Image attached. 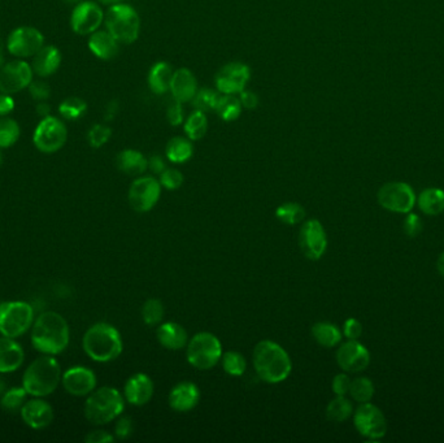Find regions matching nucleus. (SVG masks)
Segmentation results:
<instances>
[{
	"label": "nucleus",
	"instance_id": "1",
	"mask_svg": "<svg viewBox=\"0 0 444 443\" xmlns=\"http://www.w3.org/2000/svg\"><path fill=\"white\" fill-rule=\"evenodd\" d=\"M70 338L67 320L63 316L46 311L38 316L31 328V345L45 355H59L63 353Z\"/></svg>",
	"mask_w": 444,
	"mask_h": 443
},
{
	"label": "nucleus",
	"instance_id": "2",
	"mask_svg": "<svg viewBox=\"0 0 444 443\" xmlns=\"http://www.w3.org/2000/svg\"><path fill=\"white\" fill-rule=\"evenodd\" d=\"M252 361L260 380L272 385L287 380L292 370V363L287 351L281 345L269 339L261 341L255 346Z\"/></svg>",
	"mask_w": 444,
	"mask_h": 443
},
{
	"label": "nucleus",
	"instance_id": "3",
	"mask_svg": "<svg viewBox=\"0 0 444 443\" xmlns=\"http://www.w3.org/2000/svg\"><path fill=\"white\" fill-rule=\"evenodd\" d=\"M82 347L90 359L97 363H110L119 358L124 343L120 331L108 323H97L85 333Z\"/></svg>",
	"mask_w": 444,
	"mask_h": 443
},
{
	"label": "nucleus",
	"instance_id": "4",
	"mask_svg": "<svg viewBox=\"0 0 444 443\" xmlns=\"http://www.w3.org/2000/svg\"><path fill=\"white\" fill-rule=\"evenodd\" d=\"M61 377L59 361L53 355H45L37 358L25 370L23 389L31 397L43 398L58 389Z\"/></svg>",
	"mask_w": 444,
	"mask_h": 443
},
{
	"label": "nucleus",
	"instance_id": "5",
	"mask_svg": "<svg viewBox=\"0 0 444 443\" xmlns=\"http://www.w3.org/2000/svg\"><path fill=\"white\" fill-rule=\"evenodd\" d=\"M125 410V398L117 389L103 386L89 394L85 402V417L94 425H105L119 419Z\"/></svg>",
	"mask_w": 444,
	"mask_h": 443
},
{
	"label": "nucleus",
	"instance_id": "6",
	"mask_svg": "<svg viewBox=\"0 0 444 443\" xmlns=\"http://www.w3.org/2000/svg\"><path fill=\"white\" fill-rule=\"evenodd\" d=\"M107 31L122 45H132L141 33V17L132 6L120 3L111 6L104 17Z\"/></svg>",
	"mask_w": 444,
	"mask_h": 443
},
{
	"label": "nucleus",
	"instance_id": "7",
	"mask_svg": "<svg viewBox=\"0 0 444 443\" xmlns=\"http://www.w3.org/2000/svg\"><path fill=\"white\" fill-rule=\"evenodd\" d=\"M220 339L209 331H200L189 339L186 346V359L194 368L208 370L216 367L222 358Z\"/></svg>",
	"mask_w": 444,
	"mask_h": 443
},
{
	"label": "nucleus",
	"instance_id": "8",
	"mask_svg": "<svg viewBox=\"0 0 444 443\" xmlns=\"http://www.w3.org/2000/svg\"><path fill=\"white\" fill-rule=\"evenodd\" d=\"M34 323V311L26 301H4L0 304V333L3 337H21Z\"/></svg>",
	"mask_w": 444,
	"mask_h": 443
},
{
	"label": "nucleus",
	"instance_id": "9",
	"mask_svg": "<svg viewBox=\"0 0 444 443\" xmlns=\"http://www.w3.org/2000/svg\"><path fill=\"white\" fill-rule=\"evenodd\" d=\"M68 129L65 124L55 116L41 119L34 130L33 142L37 150L43 154H53L64 147L67 143Z\"/></svg>",
	"mask_w": 444,
	"mask_h": 443
},
{
	"label": "nucleus",
	"instance_id": "10",
	"mask_svg": "<svg viewBox=\"0 0 444 443\" xmlns=\"http://www.w3.org/2000/svg\"><path fill=\"white\" fill-rule=\"evenodd\" d=\"M162 196L160 181L152 176H139L129 188V204L135 212L146 213L155 207Z\"/></svg>",
	"mask_w": 444,
	"mask_h": 443
},
{
	"label": "nucleus",
	"instance_id": "11",
	"mask_svg": "<svg viewBox=\"0 0 444 443\" xmlns=\"http://www.w3.org/2000/svg\"><path fill=\"white\" fill-rule=\"evenodd\" d=\"M377 199L381 207L396 213H409L415 208V191L406 182L386 183L379 188Z\"/></svg>",
	"mask_w": 444,
	"mask_h": 443
},
{
	"label": "nucleus",
	"instance_id": "12",
	"mask_svg": "<svg viewBox=\"0 0 444 443\" xmlns=\"http://www.w3.org/2000/svg\"><path fill=\"white\" fill-rule=\"evenodd\" d=\"M354 424L360 436L368 439H381L387 433L385 415L371 403H361L354 412Z\"/></svg>",
	"mask_w": 444,
	"mask_h": 443
},
{
	"label": "nucleus",
	"instance_id": "13",
	"mask_svg": "<svg viewBox=\"0 0 444 443\" xmlns=\"http://www.w3.org/2000/svg\"><path fill=\"white\" fill-rule=\"evenodd\" d=\"M250 80L251 68L245 63L231 61L216 73V89L225 95H237L245 90Z\"/></svg>",
	"mask_w": 444,
	"mask_h": 443
},
{
	"label": "nucleus",
	"instance_id": "14",
	"mask_svg": "<svg viewBox=\"0 0 444 443\" xmlns=\"http://www.w3.org/2000/svg\"><path fill=\"white\" fill-rule=\"evenodd\" d=\"M299 247L307 259L319 260L327 248L325 229L319 220L310 218L303 221L299 230Z\"/></svg>",
	"mask_w": 444,
	"mask_h": 443
},
{
	"label": "nucleus",
	"instance_id": "15",
	"mask_svg": "<svg viewBox=\"0 0 444 443\" xmlns=\"http://www.w3.org/2000/svg\"><path fill=\"white\" fill-rule=\"evenodd\" d=\"M45 46V37L41 31L31 26H20L9 34L8 51L18 59L33 58Z\"/></svg>",
	"mask_w": 444,
	"mask_h": 443
},
{
	"label": "nucleus",
	"instance_id": "16",
	"mask_svg": "<svg viewBox=\"0 0 444 443\" xmlns=\"http://www.w3.org/2000/svg\"><path fill=\"white\" fill-rule=\"evenodd\" d=\"M104 17L103 9L97 3L82 0L81 3L74 7L70 25L75 34L91 36L92 33L99 31L104 23Z\"/></svg>",
	"mask_w": 444,
	"mask_h": 443
},
{
	"label": "nucleus",
	"instance_id": "17",
	"mask_svg": "<svg viewBox=\"0 0 444 443\" xmlns=\"http://www.w3.org/2000/svg\"><path fill=\"white\" fill-rule=\"evenodd\" d=\"M33 68L29 63L15 60L0 69V92L12 95L29 87L33 81Z\"/></svg>",
	"mask_w": 444,
	"mask_h": 443
},
{
	"label": "nucleus",
	"instance_id": "18",
	"mask_svg": "<svg viewBox=\"0 0 444 443\" xmlns=\"http://www.w3.org/2000/svg\"><path fill=\"white\" fill-rule=\"evenodd\" d=\"M337 363L339 368L347 373H359L368 368L370 363V353L365 346L360 342L348 339L342 343L337 350Z\"/></svg>",
	"mask_w": 444,
	"mask_h": 443
},
{
	"label": "nucleus",
	"instance_id": "19",
	"mask_svg": "<svg viewBox=\"0 0 444 443\" xmlns=\"http://www.w3.org/2000/svg\"><path fill=\"white\" fill-rule=\"evenodd\" d=\"M61 383L68 394L86 397L97 389V375L86 367H73L63 375Z\"/></svg>",
	"mask_w": 444,
	"mask_h": 443
},
{
	"label": "nucleus",
	"instance_id": "20",
	"mask_svg": "<svg viewBox=\"0 0 444 443\" xmlns=\"http://www.w3.org/2000/svg\"><path fill=\"white\" fill-rule=\"evenodd\" d=\"M154 391L155 386L149 375L146 373H135L126 380L124 398L132 406H146L154 397Z\"/></svg>",
	"mask_w": 444,
	"mask_h": 443
},
{
	"label": "nucleus",
	"instance_id": "21",
	"mask_svg": "<svg viewBox=\"0 0 444 443\" xmlns=\"http://www.w3.org/2000/svg\"><path fill=\"white\" fill-rule=\"evenodd\" d=\"M23 422L31 429H45L51 425L53 420V410L48 402L43 399H30L25 402L21 408Z\"/></svg>",
	"mask_w": 444,
	"mask_h": 443
},
{
	"label": "nucleus",
	"instance_id": "22",
	"mask_svg": "<svg viewBox=\"0 0 444 443\" xmlns=\"http://www.w3.org/2000/svg\"><path fill=\"white\" fill-rule=\"evenodd\" d=\"M199 402V388L190 381L178 383L169 393V406L176 412H189L198 406Z\"/></svg>",
	"mask_w": 444,
	"mask_h": 443
},
{
	"label": "nucleus",
	"instance_id": "23",
	"mask_svg": "<svg viewBox=\"0 0 444 443\" xmlns=\"http://www.w3.org/2000/svg\"><path fill=\"white\" fill-rule=\"evenodd\" d=\"M196 77L190 69L181 68L174 70L171 77V92L174 100L179 103H189L198 92Z\"/></svg>",
	"mask_w": 444,
	"mask_h": 443
},
{
	"label": "nucleus",
	"instance_id": "24",
	"mask_svg": "<svg viewBox=\"0 0 444 443\" xmlns=\"http://www.w3.org/2000/svg\"><path fill=\"white\" fill-rule=\"evenodd\" d=\"M61 65V53L55 46H43L34 56L31 68L39 77H50L59 70Z\"/></svg>",
	"mask_w": 444,
	"mask_h": 443
},
{
	"label": "nucleus",
	"instance_id": "25",
	"mask_svg": "<svg viewBox=\"0 0 444 443\" xmlns=\"http://www.w3.org/2000/svg\"><path fill=\"white\" fill-rule=\"evenodd\" d=\"M156 338L166 350L178 351L189 343V334L182 325L177 323L160 324L156 329Z\"/></svg>",
	"mask_w": 444,
	"mask_h": 443
},
{
	"label": "nucleus",
	"instance_id": "26",
	"mask_svg": "<svg viewBox=\"0 0 444 443\" xmlns=\"http://www.w3.org/2000/svg\"><path fill=\"white\" fill-rule=\"evenodd\" d=\"M25 353L15 338H0V373H12L23 365Z\"/></svg>",
	"mask_w": 444,
	"mask_h": 443
},
{
	"label": "nucleus",
	"instance_id": "27",
	"mask_svg": "<svg viewBox=\"0 0 444 443\" xmlns=\"http://www.w3.org/2000/svg\"><path fill=\"white\" fill-rule=\"evenodd\" d=\"M91 53L100 60H112L120 53V42L108 31H97L89 38Z\"/></svg>",
	"mask_w": 444,
	"mask_h": 443
},
{
	"label": "nucleus",
	"instance_id": "28",
	"mask_svg": "<svg viewBox=\"0 0 444 443\" xmlns=\"http://www.w3.org/2000/svg\"><path fill=\"white\" fill-rule=\"evenodd\" d=\"M174 70L166 61H157L148 70L147 82L149 90L156 95H163L171 90V77Z\"/></svg>",
	"mask_w": 444,
	"mask_h": 443
},
{
	"label": "nucleus",
	"instance_id": "29",
	"mask_svg": "<svg viewBox=\"0 0 444 443\" xmlns=\"http://www.w3.org/2000/svg\"><path fill=\"white\" fill-rule=\"evenodd\" d=\"M116 163L121 172L133 177H139L148 169V159L142 152L133 149L121 151Z\"/></svg>",
	"mask_w": 444,
	"mask_h": 443
},
{
	"label": "nucleus",
	"instance_id": "30",
	"mask_svg": "<svg viewBox=\"0 0 444 443\" xmlns=\"http://www.w3.org/2000/svg\"><path fill=\"white\" fill-rule=\"evenodd\" d=\"M165 155L174 164H184L193 158V141L187 137H174L165 147Z\"/></svg>",
	"mask_w": 444,
	"mask_h": 443
},
{
	"label": "nucleus",
	"instance_id": "31",
	"mask_svg": "<svg viewBox=\"0 0 444 443\" xmlns=\"http://www.w3.org/2000/svg\"><path fill=\"white\" fill-rule=\"evenodd\" d=\"M312 337L322 347L333 348L342 342V331L337 325L326 321L316 323L311 329Z\"/></svg>",
	"mask_w": 444,
	"mask_h": 443
},
{
	"label": "nucleus",
	"instance_id": "32",
	"mask_svg": "<svg viewBox=\"0 0 444 443\" xmlns=\"http://www.w3.org/2000/svg\"><path fill=\"white\" fill-rule=\"evenodd\" d=\"M418 207L428 216H438L444 210V191L440 188L423 190L418 196Z\"/></svg>",
	"mask_w": 444,
	"mask_h": 443
},
{
	"label": "nucleus",
	"instance_id": "33",
	"mask_svg": "<svg viewBox=\"0 0 444 443\" xmlns=\"http://www.w3.org/2000/svg\"><path fill=\"white\" fill-rule=\"evenodd\" d=\"M185 134L193 142L203 139L208 132V117L206 112L194 110L185 121Z\"/></svg>",
	"mask_w": 444,
	"mask_h": 443
},
{
	"label": "nucleus",
	"instance_id": "34",
	"mask_svg": "<svg viewBox=\"0 0 444 443\" xmlns=\"http://www.w3.org/2000/svg\"><path fill=\"white\" fill-rule=\"evenodd\" d=\"M242 111L243 107L239 98L236 95H225V94H221L215 110L218 117L226 122L238 120L242 114Z\"/></svg>",
	"mask_w": 444,
	"mask_h": 443
},
{
	"label": "nucleus",
	"instance_id": "35",
	"mask_svg": "<svg viewBox=\"0 0 444 443\" xmlns=\"http://www.w3.org/2000/svg\"><path fill=\"white\" fill-rule=\"evenodd\" d=\"M307 216V212L302 204L295 202H286L277 207L275 218L285 225H297L302 224Z\"/></svg>",
	"mask_w": 444,
	"mask_h": 443
},
{
	"label": "nucleus",
	"instance_id": "36",
	"mask_svg": "<svg viewBox=\"0 0 444 443\" xmlns=\"http://www.w3.org/2000/svg\"><path fill=\"white\" fill-rule=\"evenodd\" d=\"M354 413V406L346 397L335 395L326 407V417L333 422H344Z\"/></svg>",
	"mask_w": 444,
	"mask_h": 443
},
{
	"label": "nucleus",
	"instance_id": "37",
	"mask_svg": "<svg viewBox=\"0 0 444 443\" xmlns=\"http://www.w3.org/2000/svg\"><path fill=\"white\" fill-rule=\"evenodd\" d=\"M221 363L222 368L226 375H233V377H240L245 375L247 361L242 353L234 350L226 351L222 353Z\"/></svg>",
	"mask_w": 444,
	"mask_h": 443
},
{
	"label": "nucleus",
	"instance_id": "38",
	"mask_svg": "<svg viewBox=\"0 0 444 443\" xmlns=\"http://www.w3.org/2000/svg\"><path fill=\"white\" fill-rule=\"evenodd\" d=\"M28 395L29 394L23 389V386H21V388H12L9 390L4 391V394L1 395L0 406L7 412L21 411V408H23L25 402H26Z\"/></svg>",
	"mask_w": 444,
	"mask_h": 443
},
{
	"label": "nucleus",
	"instance_id": "39",
	"mask_svg": "<svg viewBox=\"0 0 444 443\" xmlns=\"http://www.w3.org/2000/svg\"><path fill=\"white\" fill-rule=\"evenodd\" d=\"M142 319L143 323L148 326H156L160 325L163 321L164 315H165V308H164L163 301L156 299V298H149L144 301L143 307H142Z\"/></svg>",
	"mask_w": 444,
	"mask_h": 443
},
{
	"label": "nucleus",
	"instance_id": "40",
	"mask_svg": "<svg viewBox=\"0 0 444 443\" xmlns=\"http://www.w3.org/2000/svg\"><path fill=\"white\" fill-rule=\"evenodd\" d=\"M21 130L17 121L9 117L0 119V149L12 147L20 138Z\"/></svg>",
	"mask_w": 444,
	"mask_h": 443
},
{
	"label": "nucleus",
	"instance_id": "41",
	"mask_svg": "<svg viewBox=\"0 0 444 443\" xmlns=\"http://www.w3.org/2000/svg\"><path fill=\"white\" fill-rule=\"evenodd\" d=\"M88 111V103L78 97H69L59 105V113L67 120H78Z\"/></svg>",
	"mask_w": 444,
	"mask_h": 443
},
{
	"label": "nucleus",
	"instance_id": "42",
	"mask_svg": "<svg viewBox=\"0 0 444 443\" xmlns=\"http://www.w3.org/2000/svg\"><path fill=\"white\" fill-rule=\"evenodd\" d=\"M352 399L357 403H368L374 395V385L366 377H359L351 381L349 393Z\"/></svg>",
	"mask_w": 444,
	"mask_h": 443
},
{
	"label": "nucleus",
	"instance_id": "43",
	"mask_svg": "<svg viewBox=\"0 0 444 443\" xmlns=\"http://www.w3.org/2000/svg\"><path fill=\"white\" fill-rule=\"evenodd\" d=\"M221 97L220 91L213 90V89H208L204 87L201 90H198L196 95L194 97L193 105L195 110L203 111V112H209V111H215L216 105L218 103Z\"/></svg>",
	"mask_w": 444,
	"mask_h": 443
},
{
	"label": "nucleus",
	"instance_id": "44",
	"mask_svg": "<svg viewBox=\"0 0 444 443\" xmlns=\"http://www.w3.org/2000/svg\"><path fill=\"white\" fill-rule=\"evenodd\" d=\"M112 129L103 124H95L88 133V141L92 149H100L111 139Z\"/></svg>",
	"mask_w": 444,
	"mask_h": 443
},
{
	"label": "nucleus",
	"instance_id": "45",
	"mask_svg": "<svg viewBox=\"0 0 444 443\" xmlns=\"http://www.w3.org/2000/svg\"><path fill=\"white\" fill-rule=\"evenodd\" d=\"M160 185L162 188H166V190H178L184 185V181L185 177L184 174L181 173V171H178L176 168H166L162 174H160Z\"/></svg>",
	"mask_w": 444,
	"mask_h": 443
},
{
	"label": "nucleus",
	"instance_id": "46",
	"mask_svg": "<svg viewBox=\"0 0 444 443\" xmlns=\"http://www.w3.org/2000/svg\"><path fill=\"white\" fill-rule=\"evenodd\" d=\"M29 92L34 100L46 102L51 97V87L45 81H31L29 85Z\"/></svg>",
	"mask_w": 444,
	"mask_h": 443
},
{
	"label": "nucleus",
	"instance_id": "47",
	"mask_svg": "<svg viewBox=\"0 0 444 443\" xmlns=\"http://www.w3.org/2000/svg\"><path fill=\"white\" fill-rule=\"evenodd\" d=\"M403 230L407 234L409 238H416L422 232V221L420 216L416 213H407V218H404L403 223Z\"/></svg>",
	"mask_w": 444,
	"mask_h": 443
},
{
	"label": "nucleus",
	"instance_id": "48",
	"mask_svg": "<svg viewBox=\"0 0 444 443\" xmlns=\"http://www.w3.org/2000/svg\"><path fill=\"white\" fill-rule=\"evenodd\" d=\"M166 119L171 127H179L185 120V112L182 103L174 100L169 107L166 108Z\"/></svg>",
	"mask_w": 444,
	"mask_h": 443
},
{
	"label": "nucleus",
	"instance_id": "49",
	"mask_svg": "<svg viewBox=\"0 0 444 443\" xmlns=\"http://www.w3.org/2000/svg\"><path fill=\"white\" fill-rule=\"evenodd\" d=\"M349 388H351V378L348 377L347 373H339L334 377L332 389L335 395L346 397L349 393Z\"/></svg>",
	"mask_w": 444,
	"mask_h": 443
},
{
	"label": "nucleus",
	"instance_id": "50",
	"mask_svg": "<svg viewBox=\"0 0 444 443\" xmlns=\"http://www.w3.org/2000/svg\"><path fill=\"white\" fill-rule=\"evenodd\" d=\"M134 433V422L130 417H120L115 425V436L119 439H127Z\"/></svg>",
	"mask_w": 444,
	"mask_h": 443
},
{
	"label": "nucleus",
	"instance_id": "51",
	"mask_svg": "<svg viewBox=\"0 0 444 443\" xmlns=\"http://www.w3.org/2000/svg\"><path fill=\"white\" fill-rule=\"evenodd\" d=\"M361 334H363V325H361V323L359 320H356V319H352V317L348 319L347 321L343 325V336L347 339L357 341V339L361 337Z\"/></svg>",
	"mask_w": 444,
	"mask_h": 443
},
{
	"label": "nucleus",
	"instance_id": "52",
	"mask_svg": "<svg viewBox=\"0 0 444 443\" xmlns=\"http://www.w3.org/2000/svg\"><path fill=\"white\" fill-rule=\"evenodd\" d=\"M238 95H239L238 98L240 100L242 107L245 108V110H255L259 105V95L256 92H253V91L245 89V90L240 91Z\"/></svg>",
	"mask_w": 444,
	"mask_h": 443
},
{
	"label": "nucleus",
	"instance_id": "53",
	"mask_svg": "<svg viewBox=\"0 0 444 443\" xmlns=\"http://www.w3.org/2000/svg\"><path fill=\"white\" fill-rule=\"evenodd\" d=\"M85 441L88 443H111L115 441V437L105 430H94L85 437Z\"/></svg>",
	"mask_w": 444,
	"mask_h": 443
},
{
	"label": "nucleus",
	"instance_id": "54",
	"mask_svg": "<svg viewBox=\"0 0 444 443\" xmlns=\"http://www.w3.org/2000/svg\"><path fill=\"white\" fill-rule=\"evenodd\" d=\"M15 110V100L8 94H0V117L8 116Z\"/></svg>",
	"mask_w": 444,
	"mask_h": 443
},
{
	"label": "nucleus",
	"instance_id": "55",
	"mask_svg": "<svg viewBox=\"0 0 444 443\" xmlns=\"http://www.w3.org/2000/svg\"><path fill=\"white\" fill-rule=\"evenodd\" d=\"M148 168L152 171V173L160 176L166 169V164H165V161H164V159L162 156L152 155L151 158L148 159Z\"/></svg>",
	"mask_w": 444,
	"mask_h": 443
},
{
	"label": "nucleus",
	"instance_id": "56",
	"mask_svg": "<svg viewBox=\"0 0 444 443\" xmlns=\"http://www.w3.org/2000/svg\"><path fill=\"white\" fill-rule=\"evenodd\" d=\"M36 112H37L38 116L41 119H45V117L51 114V107L46 102H38L37 107H36Z\"/></svg>",
	"mask_w": 444,
	"mask_h": 443
},
{
	"label": "nucleus",
	"instance_id": "57",
	"mask_svg": "<svg viewBox=\"0 0 444 443\" xmlns=\"http://www.w3.org/2000/svg\"><path fill=\"white\" fill-rule=\"evenodd\" d=\"M119 110V105L117 102H112L110 105H107V112H105V120H112L115 117V114Z\"/></svg>",
	"mask_w": 444,
	"mask_h": 443
},
{
	"label": "nucleus",
	"instance_id": "58",
	"mask_svg": "<svg viewBox=\"0 0 444 443\" xmlns=\"http://www.w3.org/2000/svg\"><path fill=\"white\" fill-rule=\"evenodd\" d=\"M437 269L440 273V276L444 277V252H442L438 257Z\"/></svg>",
	"mask_w": 444,
	"mask_h": 443
},
{
	"label": "nucleus",
	"instance_id": "59",
	"mask_svg": "<svg viewBox=\"0 0 444 443\" xmlns=\"http://www.w3.org/2000/svg\"><path fill=\"white\" fill-rule=\"evenodd\" d=\"M97 1H100L102 4L104 6H115V4H120V3H124L125 0H97Z\"/></svg>",
	"mask_w": 444,
	"mask_h": 443
},
{
	"label": "nucleus",
	"instance_id": "60",
	"mask_svg": "<svg viewBox=\"0 0 444 443\" xmlns=\"http://www.w3.org/2000/svg\"><path fill=\"white\" fill-rule=\"evenodd\" d=\"M4 391H6V383H4V380L0 377V397L4 394Z\"/></svg>",
	"mask_w": 444,
	"mask_h": 443
},
{
	"label": "nucleus",
	"instance_id": "61",
	"mask_svg": "<svg viewBox=\"0 0 444 443\" xmlns=\"http://www.w3.org/2000/svg\"><path fill=\"white\" fill-rule=\"evenodd\" d=\"M64 3H67V4H78V3H81L82 0H63Z\"/></svg>",
	"mask_w": 444,
	"mask_h": 443
},
{
	"label": "nucleus",
	"instance_id": "62",
	"mask_svg": "<svg viewBox=\"0 0 444 443\" xmlns=\"http://www.w3.org/2000/svg\"><path fill=\"white\" fill-rule=\"evenodd\" d=\"M3 51H4V42H3V39L0 38V56H3Z\"/></svg>",
	"mask_w": 444,
	"mask_h": 443
},
{
	"label": "nucleus",
	"instance_id": "63",
	"mask_svg": "<svg viewBox=\"0 0 444 443\" xmlns=\"http://www.w3.org/2000/svg\"><path fill=\"white\" fill-rule=\"evenodd\" d=\"M3 61H4V56H0V67L3 65Z\"/></svg>",
	"mask_w": 444,
	"mask_h": 443
},
{
	"label": "nucleus",
	"instance_id": "64",
	"mask_svg": "<svg viewBox=\"0 0 444 443\" xmlns=\"http://www.w3.org/2000/svg\"><path fill=\"white\" fill-rule=\"evenodd\" d=\"M3 164V156H1V154H0V166Z\"/></svg>",
	"mask_w": 444,
	"mask_h": 443
}]
</instances>
